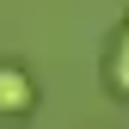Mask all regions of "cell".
<instances>
[{"label":"cell","instance_id":"obj_1","mask_svg":"<svg viewBox=\"0 0 129 129\" xmlns=\"http://www.w3.org/2000/svg\"><path fill=\"white\" fill-rule=\"evenodd\" d=\"M37 105V86H31L25 68H12V61H0V117H19V111Z\"/></svg>","mask_w":129,"mask_h":129},{"label":"cell","instance_id":"obj_2","mask_svg":"<svg viewBox=\"0 0 129 129\" xmlns=\"http://www.w3.org/2000/svg\"><path fill=\"white\" fill-rule=\"evenodd\" d=\"M111 86L129 92V19H123V31H117V43H111Z\"/></svg>","mask_w":129,"mask_h":129}]
</instances>
